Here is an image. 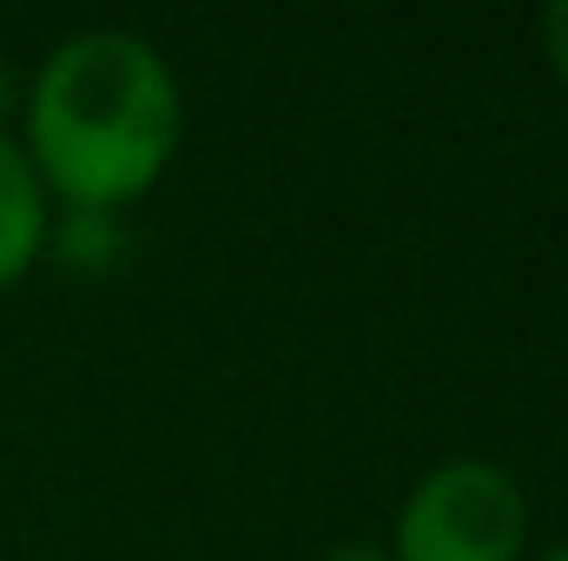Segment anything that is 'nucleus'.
Here are the masks:
<instances>
[{"label":"nucleus","instance_id":"1","mask_svg":"<svg viewBox=\"0 0 568 561\" xmlns=\"http://www.w3.org/2000/svg\"><path fill=\"white\" fill-rule=\"evenodd\" d=\"M179 145V80L165 53L126 33L93 27L47 53L27 100V159L40 185L100 212L159 185Z\"/></svg>","mask_w":568,"mask_h":561},{"label":"nucleus","instance_id":"2","mask_svg":"<svg viewBox=\"0 0 568 561\" xmlns=\"http://www.w3.org/2000/svg\"><path fill=\"white\" fill-rule=\"evenodd\" d=\"M529 536V502L503 462L449 456L410 489L390 561H516Z\"/></svg>","mask_w":568,"mask_h":561},{"label":"nucleus","instance_id":"3","mask_svg":"<svg viewBox=\"0 0 568 561\" xmlns=\"http://www.w3.org/2000/svg\"><path fill=\"white\" fill-rule=\"evenodd\" d=\"M47 245V192L13 133H0V284L27 278Z\"/></svg>","mask_w":568,"mask_h":561},{"label":"nucleus","instance_id":"4","mask_svg":"<svg viewBox=\"0 0 568 561\" xmlns=\"http://www.w3.org/2000/svg\"><path fill=\"white\" fill-rule=\"evenodd\" d=\"M542 53H549V67L568 80V0H556V7L542 13Z\"/></svg>","mask_w":568,"mask_h":561},{"label":"nucleus","instance_id":"5","mask_svg":"<svg viewBox=\"0 0 568 561\" xmlns=\"http://www.w3.org/2000/svg\"><path fill=\"white\" fill-rule=\"evenodd\" d=\"M324 561H390V549H377V542H337Z\"/></svg>","mask_w":568,"mask_h":561},{"label":"nucleus","instance_id":"6","mask_svg":"<svg viewBox=\"0 0 568 561\" xmlns=\"http://www.w3.org/2000/svg\"><path fill=\"white\" fill-rule=\"evenodd\" d=\"M542 561H568V542H562V549H549V555H542Z\"/></svg>","mask_w":568,"mask_h":561}]
</instances>
